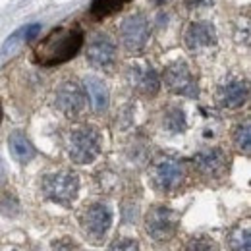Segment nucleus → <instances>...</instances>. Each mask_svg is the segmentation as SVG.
Here are the masks:
<instances>
[{"label": "nucleus", "instance_id": "1", "mask_svg": "<svg viewBox=\"0 0 251 251\" xmlns=\"http://www.w3.org/2000/svg\"><path fill=\"white\" fill-rule=\"evenodd\" d=\"M83 47V35L79 29L60 27L52 31L35 50L37 60L45 66H54L72 60Z\"/></svg>", "mask_w": 251, "mask_h": 251}, {"label": "nucleus", "instance_id": "2", "mask_svg": "<svg viewBox=\"0 0 251 251\" xmlns=\"http://www.w3.org/2000/svg\"><path fill=\"white\" fill-rule=\"evenodd\" d=\"M100 153V133L93 126L74 127L68 135V155L75 164H89Z\"/></svg>", "mask_w": 251, "mask_h": 251}, {"label": "nucleus", "instance_id": "3", "mask_svg": "<svg viewBox=\"0 0 251 251\" xmlns=\"http://www.w3.org/2000/svg\"><path fill=\"white\" fill-rule=\"evenodd\" d=\"M118 37H120L122 47H124L129 54H139V52L145 50V47L149 43L151 22L141 12L129 14V16H126L124 20L120 22Z\"/></svg>", "mask_w": 251, "mask_h": 251}, {"label": "nucleus", "instance_id": "4", "mask_svg": "<svg viewBox=\"0 0 251 251\" xmlns=\"http://www.w3.org/2000/svg\"><path fill=\"white\" fill-rule=\"evenodd\" d=\"M41 188H43L45 197L50 199L52 203L70 207L79 193V178H77V174H74L70 170L52 172L43 178Z\"/></svg>", "mask_w": 251, "mask_h": 251}, {"label": "nucleus", "instance_id": "5", "mask_svg": "<svg viewBox=\"0 0 251 251\" xmlns=\"http://www.w3.org/2000/svg\"><path fill=\"white\" fill-rule=\"evenodd\" d=\"M186 180V168L184 162L174 157H158L151 164V182L153 186L162 191L170 193L178 189Z\"/></svg>", "mask_w": 251, "mask_h": 251}, {"label": "nucleus", "instance_id": "6", "mask_svg": "<svg viewBox=\"0 0 251 251\" xmlns=\"http://www.w3.org/2000/svg\"><path fill=\"white\" fill-rule=\"evenodd\" d=\"M178 224H180V219H178V215L170 207L157 205V207L149 209V213H147L145 230H147V234L153 240H157V242H168V240H172L176 236Z\"/></svg>", "mask_w": 251, "mask_h": 251}, {"label": "nucleus", "instance_id": "7", "mask_svg": "<svg viewBox=\"0 0 251 251\" xmlns=\"http://www.w3.org/2000/svg\"><path fill=\"white\" fill-rule=\"evenodd\" d=\"M164 85L168 91L174 95H182L188 99H197L199 97V85L189 70V66L184 60H176V62L168 64L164 68Z\"/></svg>", "mask_w": 251, "mask_h": 251}, {"label": "nucleus", "instance_id": "8", "mask_svg": "<svg viewBox=\"0 0 251 251\" xmlns=\"http://www.w3.org/2000/svg\"><path fill=\"white\" fill-rule=\"evenodd\" d=\"M79 224L91 240L99 242L112 226V209L106 203H91L79 215Z\"/></svg>", "mask_w": 251, "mask_h": 251}, {"label": "nucleus", "instance_id": "9", "mask_svg": "<svg viewBox=\"0 0 251 251\" xmlns=\"http://www.w3.org/2000/svg\"><path fill=\"white\" fill-rule=\"evenodd\" d=\"M116 43L106 33H95L87 43V62L97 70H110L116 64Z\"/></svg>", "mask_w": 251, "mask_h": 251}, {"label": "nucleus", "instance_id": "10", "mask_svg": "<svg viewBox=\"0 0 251 251\" xmlns=\"http://www.w3.org/2000/svg\"><path fill=\"white\" fill-rule=\"evenodd\" d=\"M56 106L68 118H79L87 106V95L77 81H64L56 89Z\"/></svg>", "mask_w": 251, "mask_h": 251}, {"label": "nucleus", "instance_id": "11", "mask_svg": "<svg viewBox=\"0 0 251 251\" xmlns=\"http://www.w3.org/2000/svg\"><path fill=\"white\" fill-rule=\"evenodd\" d=\"M184 43L189 52H195V54L209 52L219 43L217 29L211 22H191L184 33Z\"/></svg>", "mask_w": 251, "mask_h": 251}, {"label": "nucleus", "instance_id": "12", "mask_svg": "<svg viewBox=\"0 0 251 251\" xmlns=\"http://www.w3.org/2000/svg\"><path fill=\"white\" fill-rule=\"evenodd\" d=\"M228 155L220 147H209L201 149L193 155V166L195 170L205 178H220L228 170Z\"/></svg>", "mask_w": 251, "mask_h": 251}, {"label": "nucleus", "instance_id": "13", "mask_svg": "<svg viewBox=\"0 0 251 251\" xmlns=\"http://www.w3.org/2000/svg\"><path fill=\"white\" fill-rule=\"evenodd\" d=\"M126 77H127V83L131 85V89H135L139 95L155 97L160 89V77H158L157 70L149 64H131V66H127Z\"/></svg>", "mask_w": 251, "mask_h": 251}, {"label": "nucleus", "instance_id": "14", "mask_svg": "<svg viewBox=\"0 0 251 251\" xmlns=\"http://www.w3.org/2000/svg\"><path fill=\"white\" fill-rule=\"evenodd\" d=\"M248 99H250L248 81L236 75L226 77L217 89V100L222 108H230V110L242 108L248 102Z\"/></svg>", "mask_w": 251, "mask_h": 251}, {"label": "nucleus", "instance_id": "15", "mask_svg": "<svg viewBox=\"0 0 251 251\" xmlns=\"http://www.w3.org/2000/svg\"><path fill=\"white\" fill-rule=\"evenodd\" d=\"M83 91L91 102V108L97 114L106 112V108L110 104V93H108V87L102 79H99L95 75H87L83 79Z\"/></svg>", "mask_w": 251, "mask_h": 251}, {"label": "nucleus", "instance_id": "16", "mask_svg": "<svg viewBox=\"0 0 251 251\" xmlns=\"http://www.w3.org/2000/svg\"><path fill=\"white\" fill-rule=\"evenodd\" d=\"M8 145H10V151L14 158L22 164L29 162L33 157H35V147L31 145V141L22 133V131H14L8 139Z\"/></svg>", "mask_w": 251, "mask_h": 251}, {"label": "nucleus", "instance_id": "17", "mask_svg": "<svg viewBox=\"0 0 251 251\" xmlns=\"http://www.w3.org/2000/svg\"><path fill=\"white\" fill-rule=\"evenodd\" d=\"M186 126H188V122H186V114H184L182 108L170 106L164 112V116H162V127L166 131H170V133H182L186 129Z\"/></svg>", "mask_w": 251, "mask_h": 251}, {"label": "nucleus", "instance_id": "18", "mask_svg": "<svg viewBox=\"0 0 251 251\" xmlns=\"http://www.w3.org/2000/svg\"><path fill=\"white\" fill-rule=\"evenodd\" d=\"M232 141H234V147H236L240 153L250 155V151H251L250 120H246V122H242V124H238L234 127V131H232Z\"/></svg>", "mask_w": 251, "mask_h": 251}, {"label": "nucleus", "instance_id": "19", "mask_svg": "<svg viewBox=\"0 0 251 251\" xmlns=\"http://www.w3.org/2000/svg\"><path fill=\"white\" fill-rule=\"evenodd\" d=\"M228 246L232 251H251V232L250 228H234L228 234Z\"/></svg>", "mask_w": 251, "mask_h": 251}, {"label": "nucleus", "instance_id": "20", "mask_svg": "<svg viewBox=\"0 0 251 251\" xmlns=\"http://www.w3.org/2000/svg\"><path fill=\"white\" fill-rule=\"evenodd\" d=\"M24 43H27V39H25V27H22V29H18L16 33H12V35L4 41V45H2V49H0V54H2V56H8V54H12L14 50H18Z\"/></svg>", "mask_w": 251, "mask_h": 251}, {"label": "nucleus", "instance_id": "21", "mask_svg": "<svg viewBox=\"0 0 251 251\" xmlns=\"http://www.w3.org/2000/svg\"><path fill=\"white\" fill-rule=\"evenodd\" d=\"M186 251H217V244L207 236H195L188 242Z\"/></svg>", "mask_w": 251, "mask_h": 251}, {"label": "nucleus", "instance_id": "22", "mask_svg": "<svg viewBox=\"0 0 251 251\" xmlns=\"http://www.w3.org/2000/svg\"><path fill=\"white\" fill-rule=\"evenodd\" d=\"M106 251H139V246L131 238H118L110 244V248Z\"/></svg>", "mask_w": 251, "mask_h": 251}, {"label": "nucleus", "instance_id": "23", "mask_svg": "<svg viewBox=\"0 0 251 251\" xmlns=\"http://www.w3.org/2000/svg\"><path fill=\"white\" fill-rule=\"evenodd\" d=\"M0 211H2L4 215H8V217L18 215V211H20L18 199H16V197H12V195H6V197H4V201L0 203Z\"/></svg>", "mask_w": 251, "mask_h": 251}, {"label": "nucleus", "instance_id": "24", "mask_svg": "<svg viewBox=\"0 0 251 251\" xmlns=\"http://www.w3.org/2000/svg\"><path fill=\"white\" fill-rule=\"evenodd\" d=\"M52 251H77V246H75V242H74V240H70V238H62V240L54 242Z\"/></svg>", "mask_w": 251, "mask_h": 251}, {"label": "nucleus", "instance_id": "25", "mask_svg": "<svg viewBox=\"0 0 251 251\" xmlns=\"http://www.w3.org/2000/svg\"><path fill=\"white\" fill-rule=\"evenodd\" d=\"M41 33V24H31V25H25V39L31 41L37 35Z\"/></svg>", "mask_w": 251, "mask_h": 251}, {"label": "nucleus", "instance_id": "26", "mask_svg": "<svg viewBox=\"0 0 251 251\" xmlns=\"http://www.w3.org/2000/svg\"><path fill=\"white\" fill-rule=\"evenodd\" d=\"M188 4L197 6V8H205V6H211V4H213V0H188Z\"/></svg>", "mask_w": 251, "mask_h": 251}, {"label": "nucleus", "instance_id": "27", "mask_svg": "<svg viewBox=\"0 0 251 251\" xmlns=\"http://www.w3.org/2000/svg\"><path fill=\"white\" fill-rule=\"evenodd\" d=\"M4 178V164H2V160H0V180Z\"/></svg>", "mask_w": 251, "mask_h": 251}, {"label": "nucleus", "instance_id": "28", "mask_svg": "<svg viewBox=\"0 0 251 251\" xmlns=\"http://www.w3.org/2000/svg\"><path fill=\"white\" fill-rule=\"evenodd\" d=\"M157 4H166V2H170V0H155Z\"/></svg>", "mask_w": 251, "mask_h": 251}, {"label": "nucleus", "instance_id": "29", "mask_svg": "<svg viewBox=\"0 0 251 251\" xmlns=\"http://www.w3.org/2000/svg\"><path fill=\"white\" fill-rule=\"evenodd\" d=\"M0 122H2V104H0Z\"/></svg>", "mask_w": 251, "mask_h": 251}, {"label": "nucleus", "instance_id": "30", "mask_svg": "<svg viewBox=\"0 0 251 251\" xmlns=\"http://www.w3.org/2000/svg\"><path fill=\"white\" fill-rule=\"evenodd\" d=\"M124 2H127V0H118V4H120V6H122V4H124Z\"/></svg>", "mask_w": 251, "mask_h": 251}]
</instances>
